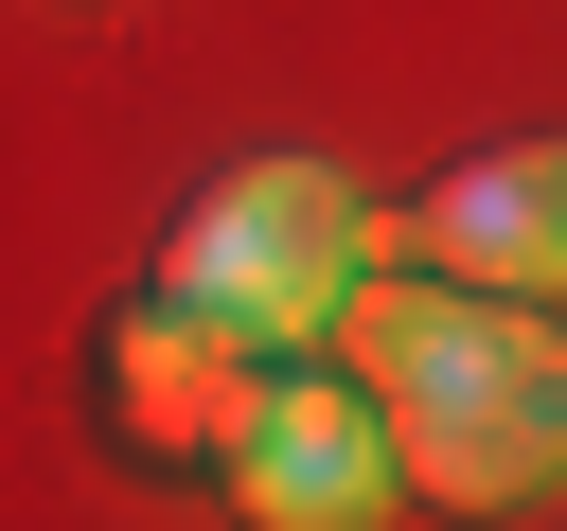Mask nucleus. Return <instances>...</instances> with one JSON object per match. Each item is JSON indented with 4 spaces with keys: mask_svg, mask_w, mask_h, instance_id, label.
I'll return each instance as SVG.
<instances>
[{
    "mask_svg": "<svg viewBox=\"0 0 567 531\" xmlns=\"http://www.w3.org/2000/svg\"><path fill=\"white\" fill-rule=\"evenodd\" d=\"M213 496H230L248 531H372L408 478H390V425H372V389H354L337 354H266V389H248Z\"/></svg>",
    "mask_w": 567,
    "mask_h": 531,
    "instance_id": "nucleus-3",
    "label": "nucleus"
},
{
    "mask_svg": "<svg viewBox=\"0 0 567 531\" xmlns=\"http://www.w3.org/2000/svg\"><path fill=\"white\" fill-rule=\"evenodd\" d=\"M372 248H408L425 283H478V301H567V195H549V142L443 159V177L408 195V230H372Z\"/></svg>",
    "mask_w": 567,
    "mask_h": 531,
    "instance_id": "nucleus-5",
    "label": "nucleus"
},
{
    "mask_svg": "<svg viewBox=\"0 0 567 531\" xmlns=\"http://www.w3.org/2000/svg\"><path fill=\"white\" fill-rule=\"evenodd\" d=\"M354 266H372V212H354L337 159H230V177H195L177 230H159V283H177L195 319H230L248 354H319L337 301H354Z\"/></svg>",
    "mask_w": 567,
    "mask_h": 531,
    "instance_id": "nucleus-2",
    "label": "nucleus"
},
{
    "mask_svg": "<svg viewBox=\"0 0 567 531\" xmlns=\"http://www.w3.org/2000/svg\"><path fill=\"white\" fill-rule=\"evenodd\" d=\"M549 195H567V142H549Z\"/></svg>",
    "mask_w": 567,
    "mask_h": 531,
    "instance_id": "nucleus-6",
    "label": "nucleus"
},
{
    "mask_svg": "<svg viewBox=\"0 0 567 531\" xmlns=\"http://www.w3.org/2000/svg\"><path fill=\"white\" fill-rule=\"evenodd\" d=\"M248 389H266V354H248L230 319H195L177 283H142V301L106 319V354H89L106 442H124V460H159V478H213V460H230V425H248Z\"/></svg>",
    "mask_w": 567,
    "mask_h": 531,
    "instance_id": "nucleus-4",
    "label": "nucleus"
},
{
    "mask_svg": "<svg viewBox=\"0 0 567 531\" xmlns=\"http://www.w3.org/2000/svg\"><path fill=\"white\" fill-rule=\"evenodd\" d=\"M319 354L372 389L408 496H443V513H532V496L567 478V319H549V301H478V283H425V266L372 248Z\"/></svg>",
    "mask_w": 567,
    "mask_h": 531,
    "instance_id": "nucleus-1",
    "label": "nucleus"
}]
</instances>
